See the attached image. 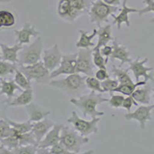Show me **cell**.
<instances>
[{
  "label": "cell",
  "mask_w": 154,
  "mask_h": 154,
  "mask_svg": "<svg viewBox=\"0 0 154 154\" xmlns=\"http://www.w3.org/2000/svg\"><path fill=\"white\" fill-rule=\"evenodd\" d=\"M97 35H98V42L93 49H100L102 46L107 45L109 41L112 40L113 38L112 36V31H111V25H106L103 26H99L97 29Z\"/></svg>",
  "instance_id": "24"
},
{
  "label": "cell",
  "mask_w": 154,
  "mask_h": 154,
  "mask_svg": "<svg viewBox=\"0 0 154 154\" xmlns=\"http://www.w3.org/2000/svg\"><path fill=\"white\" fill-rule=\"evenodd\" d=\"M80 38L78 42L75 43V47L78 49H88L94 47L95 44L93 42V39L97 35V29H94L91 34L88 33V32L83 29H79Z\"/></svg>",
  "instance_id": "23"
},
{
  "label": "cell",
  "mask_w": 154,
  "mask_h": 154,
  "mask_svg": "<svg viewBox=\"0 0 154 154\" xmlns=\"http://www.w3.org/2000/svg\"><path fill=\"white\" fill-rule=\"evenodd\" d=\"M101 119L100 117L92 118L91 120L82 119L75 111L71 112V116L67 119V122L72 126V128L83 137H89L92 134L98 133V124Z\"/></svg>",
  "instance_id": "6"
},
{
  "label": "cell",
  "mask_w": 154,
  "mask_h": 154,
  "mask_svg": "<svg viewBox=\"0 0 154 154\" xmlns=\"http://www.w3.org/2000/svg\"><path fill=\"white\" fill-rule=\"evenodd\" d=\"M14 33L16 35V43L20 45L29 44L31 37H38L40 34V32L37 31L35 26L30 23H25L22 29H14Z\"/></svg>",
  "instance_id": "14"
},
{
  "label": "cell",
  "mask_w": 154,
  "mask_h": 154,
  "mask_svg": "<svg viewBox=\"0 0 154 154\" xmlns=\"http://www.w3.org/2000/svg\"><path fill=\"white\" fill-rule=\"evenodd\" d=\"M112 53L111 54L110 60L112 62L118 60L120 61V65H123L125 63H130L132 61L130 57V51L127 47L121 43H119L117 38H113L112 39Z\"/></svg>",
  "instance_id": "15"
},
{
  "label": "cell",
  "mask_w": 154,
  "mask_h": 154,
  "mask_svg": "<svg viewBox=\"0 0 154 154\" xmlns=\"http://www.w3.org/2000/svg\"><path fill=\"white\" fill-rule=\"evenodd\" d=\"M118 10V6L109 5L102 0H96L91 2L90 8L88 11L89 21L99 27L103 23L108 22L109 16H111Z\"/></svg>",
  "instance_id": "4"
},
{
  "label": "cell",
  "mask_w": 154,
  "mask_h": 154,
  "mask_svg": "<svg viewBox=\"0 0 154 154\" xmlns=\"http://www.w3.org/2000/svg\"><path fill=\"white\" fill-rule=\"evenodd\" d=\"M15 130L5 119H0V140L14 134Z\"/></svg>",
  "instance_id": "37"
},
{
  "label": "cell",
  "mask_w": 154,
  "mask_h": 154,
  "mask_svg": "<svg viewBox=\"0 0 154 154\" xmlns=\"http://www.w3.org/2000/svg\"><path fill=\"white\" fill-rule=\"evenodd\" d=\"M1 89H0V96L1 95H5L7 96L8 100L6 101H3V103H9L12 97H14L15 92L16 90L23 91L22 89L16 84L14 80L5 81L1 79Z\"/></svg>",
  "instance_id": "25"
},
{
  "label": "cell",
  "mask_w": 154,
  "mask_h": 154,
  "mask_svg": "<svg viewBox=\"0 0 154 154\" xmlns=\"http://www.w3.org/2000/svg\"><path fill=\"white\" fill-rule=\"evenodd\" d=\"M100 53L103 56V57L105 56V60L106 63H108L109 59L110 57L111 54L112 53V46H108V45H105L104 46H102L100 49Z\"/></svg>",
  "instance_id": "44"
},
{
  "label": "cell",
  "mask_w": 154,
  "mask_h": 154,
  "mask_svg": "<svg viewBox=\"0 0 154 154\" xmlns=\"http://www.w3.org/2000/svg\"><path fill=\"white\" fill-rule=\"evenodd\" d=\"M0 142H1V144L2 146H4L6 148L12 150V152H13L15 149H17L18 147L19 146V138H18L17 133H16V132H15L14 134L2 139V140H0Z\"/></svg>",
  "instance_id": "30"
},
{
  "label": "cell",
  "mask_w": 154,
  "mask_h": 154,
  "mask_svg": "<svg viewBox=\"0 0 154 154\" xmlns=\"http://www.w3.org/2000/svg\"><path fill=\"white\" fill-rule=\"evenodd\" d=\"M23 48V45L16 43L14 46H9L5 43L0 42V49L2 53V59L5 61L16 64L19 62V53Z\"/></svg>",
  "instance_id": "19"
},
{
  "label": "cell",
  "mask_w": 154,
  "mask_h": 154,
  "mask_svg": "<svg viewBox=\"0 0 154 154\" xmlns=\"http://www.w3.org/2000/svg\"><path fill=\"white\" fill-rule=\"evenodd\" d=\"M15 72H16V74H15L14 81L19 87L23 89H27L32 88L31 82L27 79L26 76L19 69H16Z\"/></svg>",
  "instance_id": "33"
},
{
  "label": "cell",
  "mask_w": 154,
  "mask_h": 154,
  "mask_svg": "<svg viewBox=\"0 0 154 154\" xmlns=\"http://www.w3.org/2000/svg\"><path fill=\"white\" fill-rule=\"evenodd\" d=\"M143 2L146 5V7L141 9H139L138 15L140 17L147 12H153L154 13V0H143ZM152 23H154V19L151 20Z\"/></svg>",
  "instance_id": "41"
},
{
  "label": "cell",
  "mask_w": 154,
  "mask_h": 154,
  "mask_svg": "<svg viewBox=\"0 0 154 154\" xmlns=\"http://www.w3.org/2000/svg\"><path fill=\"white\" fill-rule=\"evenodd\" d=\"M93 61L95 66L99 69H106L105 58L100 53V49H93Z\"/></svg>",
  "instance_id": "36"
},
{
  "label": "cell",
  "mask_w": 154,
  "mask_h": 154,
  "mask_svg": "<svg viewBox=\"0 0 154 154\" xmlns=\"http://www.w3.org/2000/svg\"><path fill=\"white\" fill-rule=\"evenodd\" d=\"M153 109L154 105H141L133 112H128L125 114L124 118L127 121H137L140 124V128L144 130L147 122L152 119L151 112Z\"/></svg>",
  "instance_id": "10"
},
{
  "label": "cell",
  "mask_w": 154,
  "mask_h": 154,
  "mask_svg": "<svg viewBox=\"0 0 154 154\" xmlns=\"http://www.w3.org/2000/svg\"><path fill=\"white\" fill-rule=\"evenodd\" d=\"M111 71L113 73V75L116 77L119 84L133 82L130 74H129V69L119 68V67L116 66L115 65H112Z\"/></svg>",
  "instance_id": "27"
},
{
  "label": "cell",
  "mask_w": 154,
  "mask_h": 154,
  "mask_svg": "<svg viewBox=\"0 0 154 154\" xmlns=\"http://www.w3.org/2000/svg\"><path fill=\"white\" fill-rule=\"evenodd\" d=\"M86 77L81 75L80 73L75 72L63 79H51L49 83L51 86L60 89L68 96H79L87 89L85 83Z\"/></svg>",
  "instance_id": "2"
},
{
  "label": "cell",
  "mask_w": 154,
  "mask_h": 154,
  "mask_svg": "<svg viewBox=\"0 0 154 154\" xmlns=\"http://www.w3.org/2000/svg\"><path fill=\"white\" fill-rule=\"evenodd\" d=\"M102 1L112 6H119L121 4V0H102Z\"/></svg>",
  "instance_id": "46"
},
{
  "label": "cell",
  "mask_w": 154,
  "mask_h": 154,
  "mask_svg": "<svg viewBox=\"0 0 154 154\" xmlns=\"http://www.w3.org/2000/svg\"><path fill=\"white\" fill-rule=\"evenodd\" d=\"M95 77L100 81H103L109 77L106 69H99L95 73Z\"/></svg>",
  "instance_id": "45"
},
{
  "label": "cell",
  "mask_w": 154,
  "mask_h": 154,
  "mask_svg": "<svg viewBox=\"0 0 154 154\" xmlns=\"http://www.w3.org/2000/svg\"><path fill=\"white\" fill-rule=\"evenodd\" d=\"M1 56H2V53H1V50H0V58H1Z\"/></svg>",
  "instance_id": "50"
},
{
  "label": "cell",
  "mask_w": 154,
  "mask_h": 154,
  "mask_svg": "<svg viewBox=\"0 0 154 154\" xmlns=\"http://www.w3.org/2000/svg\"><path fill=\"white\" fill-rule=\"evenodd\" d=\"M49 153L50 154H72L61 143H58L49 148Z\"/></svg>",
  "instance_id": "42"
},
{
  "label": "cell",
  "mask_w": 154,
  "mask_h": 154,
  "mask_svg": "<svg viewBox=\"0 0 154 154\" xmlns=\"http://www.w3.org/2000/svg\"><path fill=\"white\" fill-rule=\"evenodd\" d=\"M17 136L18 138H19V146L26 145H33L38 146V143H37L36 140H35V137H34L31 131L25 133H21V134L17 133Z\"/></svg>",
  "instance_id": "34"
},
{
  "label": "cell",
  "mask_w": 154,
  "mask_h": 154,
  "mask_svg": "<svg viewBox=\"0 0 154 154\" xmlns=\"http://www.w3.org/2000/svg\"><path fill=\"white\" fill-rule=\"evenodd\" d=\"M126 3H127V0H123L122 2V9H120L119 14L117 16H114V14L111 16L113 18V23L116 24L118 29L121 28V25L123 23H125L127 27H130V19H129V14L133 13V12H138L139 11V9H136V8L129 7Z\"/></svg>",
  "instance_id": "20"
},
{
  "label": "cell",
  "mask_w": 154,
  "mask_h": 154,
  "mask_svg": "<svg viewBox=\"0 0 154 154\" xmlns=\"http://www.w3.org/2000/svg\"><path fill=\"white\" fill-rule=\"evenodd\" d=\"M55 123L51 119L45 118L40 121L33 123L31 132L35 137L37 143H39L41 140L44 138L46 133L51 130V128L54 126Z\"/></svg>",
  "instance_id": "18"
},
{
  "label": "cell",
  "mask_w": 154,
  "mask_h": 154,
  "mask_svg": "<svg viewBox=\"0 0 154 154\" xmlns=\"http://www.w3.org/2000/svg\"><path fill=\"white\" fill-rule=\"evenodd\" d=\"M38 146L33 145L20 146L13 151V153L16 154H36Z\"/></svg>",
  "instance_id": "40"
},
{
  "label": "cell",
  "mask_w": 154,
  "mask_h": 154,
  "mask_svg": "<svg viewBox=\"0 0 154 154\" xmlns=\"http://www.w3.org/2000/svg\"><path fill=\"white\" fill-rule=\"evenodd\" d=\"M119 83L117 79H110L109 77L101 82V86L104 93H112L114 89L119 86Z\"/></svg>",
  "instance_id": "38"
},
{
  "label": "cell",
  "mask_w": 154,
  "mask_h": 154,
  "mask_svg": "<svg viewBox=\"0 0 154 154\" xmlns=\"http://www.w3.org/2000/svg\"><path fill=\"white\" fill-rule=\"evenodd\" d=\"M147 62H148V58H144L143 60H140V57L138 56L136 60H132L130 63V67L128 69L133 72L136 82L140 81V77H143L146 82L149 80H154L153 75L152 73L153 68L146 66V63Z\"/></svg>",
  "instance_id": "9"
},
{
  "label": "cell",
  "mask_w": 154,
  "mask_h": 154,
  "mask_svg": "<svg viewBox=\"0 0 154 154\" xmlns=\"http://www.w3.org/2000/svg\"><path fill=\"white\" fill-rule=\"evenodd\" d=\"M64 125L62 123H55L51 130L46 133L44 138L38 143V148L49 149L55 144L60 142V133Z\"/></svg>",
  "instance_id": "16"
},
{
  "label": "cell",
  "mask_w": 154,
  "mask_h": 154,
  "mask_svg": "<svg viewBox=\"0 0 154 154\" xmlns=\"http://www.w3.org/2000/svg\"><path fill=\"white\" fill-rule=\"evenodd\" d=\"M25 108L28 114L29 120L32 123H35L45 118H47V116H49L50 114V111L34 102H32L26 106Z\"/></svg>",
  "instance_id": "17"
},
{
  "label": "cell",
  "mask_w": 154,
  "mask_h": 154,
  "mask_svg": "<svg viewBox=\"0 0 154 154\" xmlns=\"http://www.w3.org/2000/svg\"><path fill=\"white\" fill-rule=\"evenodd\" d=\"M56 14L64 21L74 23L78 18L85 13L72 9L69 0H59L56 6Z\"/></svg>",
  "instance_id": "13"
},
{
  "label": "cell",
  "mask_w": 154,
  "mask_h": 154,
  "mask_svg": "<svg viewBox=\"0 0 154 154\" xmlns=\"http://www.w3.org/2000/svg\"><path fill=\"white\" fill-rule=\"evenodd\" d=\"M95 67L93 61V49L90 48L79 49L77 53L75 72L91 76L94 75Z\"/></svg>",
  "instance_id": "8"
},
{
  "label": "cell",
  "mask_w": 154,
  "mask_h": 154,
  "mask_svg": "<svg viewBox=\"0 0 154 154\" xmlns=\"http://www.w3.org/2000/svg\"><path fill=\"white\" fill-rule=\"evenodd\" d=\"M16 69H17V67L14 63L5 61L3 60H0V78L6 76L9 74L14 73L16 72Z\"/></svg>",
  "instance_id": "35"
},
{
  "label": "cell",
  "mask_w": 154,
  "mask_h": 154,
  "mask_svg": "<svg viewBox=\"0 0 154 154\" xmlns=\"http://www.w3.org/2000/svg\"><path fill=\"white\" fill-rule=\"evenodd\" d=\"M110 99H109L108 104L109 106L112 108L114 109H119L122 107L123 100H124V96L122 95H114L113 93H110Z\"/></svg>",
  "instance_id": "39"
},
{
  "label": "cell",
  "mask_w": 154,
  "mask_h": 154,
  "mask_svg": "<svg viewBox=\"0 0 154 154\" xmlns=\"http://www.w3.org/2000/svg\"><path fill=\"white\" fill-rule=\"evenodd\" d=\"M0 153H2V154H12V153H13V152H12V150H10V149H8V148H6L5 146L1 145V146H0Z\"/></svg>",
  "instance_id": "47"
},
{
  "label": "cell",
  "mask_w": 154,
  "mask_h": 154,
  "mask_svg": "<svg viewBox=\"0 0 154 154\" xmlns=\"http://www.w3.org/2000/svg\"><path fill=\"white\" fill-rule=\"evenodd\" d=\"M135 106H138V103H137L136 100L133 98L132 96H127V97L124 98L122 104V108L127 110V112H130L132 107Z\"/></svg>",
  "instance_id": "43"
},
{
  "label": "cell",
  "mask_w": 154,
  "mask_h": 154,
  "mask_svg": "<svg viewBox=\"0 0 154 154\" xmlns=\"http://www.w3.org/2000/svg\"><path fill=\"white\" fill-rule=\"evenodd\" d=\"M2 28V23H0V29H1Z\"/></svg>",
  "instance_id": "49"
},
{
  "label": "cell",
  "mask_w": 154,
  "mask_h": 154,
  "mask_svg": "<svg viewBox=\"0 0 154 154\" xmlns=\"http://www.w3.org/2000/svg\"><path fill=\"white\" fill-rule=\"evenodd\" d=\"M76 59L77 53L63 55L59 67L50 72V79H53L60 75H70L75 73Z\"/></svg>",
  "instance_id": "11"
},
{
  "label": "cell",
  "mask_w": 154,
  "mask_h": 154,
  "mask_svg": "<svg viewBox=\"0 0 154 154\" xmlns=\"http://www.w3.org/2000/svg\"><path fill=\"white\" fill-rule=\"evenodd\" d=\"M85 83H86V88L89 89H91L92 91H95L96 93H103L104 91L101 86V81L97 79L95 76H86L85 79Z\"/></svg>",
  "instance_id": "32"
},
{
  "label": "cell",
  "mask_w": 154,
  "mask_h": 154,
  "mask_svg": "<svg viewBox=\"0 0 154 154\" xmlns=\"http://www.w3.org/2000/svg\"><path fill=\"white\" fill-rule=\"evenodd\" d=\"M0 23L2 27H12L16 24V17L9 11L0 10Z\"/></svg>",
  "instance_id": "29"
},
{
  "label": "cell",
  "mask_w": 154,
  "mask_h": 154,
  "mask_svg": "<svg viewBox=\"0 0 154 154\" xmlns=\"http://www.w3.org/2000/svg\"><path fill=\"white\" fill-rule=\"evenodd\" d=\"M60 143L72 153H79L81 148L89 143V140L79 134L73 128L63 126L60 133Z\"/></svg>",
  "instance_id": "3"
},
{
  "label": "cell",
  "mask_w": 154,
  "mask_h": 154,
  "mask_svg": "<svg viewBox=\"0 0 154 154\" xmlns=\"http://www.w3.org/2000/svg\"><path fill=\"white\" fill-rule=\"evenodd\" d=\"M70 5L73 9L83 13H88L90 5L91 0H69Z\"/></svg>",
  "instance_id": "31"
},
{
  "label": "cell",
  "mask_w": 154,
  "mask_h": 154,
  "mask_svg": "<svg viewBox=\"0 0 154 154\" xmlns=\"http://www.w3.org/2000/svg\"><path fill=\"white\" fill-rule=\"evenodd\" d=\"M5 119L7 120L9 125L12 126V129L15 130V132L19 133V134L31 131L32 126H33V123L30 122L29 120H27L26 122H23V123H19V122H16V121H13L10 119H8V118H6Z\"/></svg>",
  "instance_id": "28"
},
{
  "label": "cell",
  "mask_w": 154,
  "mask_h": 154,
  "mask_svg": "<svg viewBox=\"0 0 154 154\" xmlns=\"http://www.w3.org/2000/svg\"><path fill=\"white\" fill-rule=\"evenodd\" d=\"M43 42L40 36L36 37L32 43L26 46L19 53V65H32L40 61L42 57Z\"/></svg>",
  "instance_id": "5"
},
{
  "label": "cell",
  "mask_w": 154,
  "mask_h": 154,
  "mask_svg": "<svg viewBox=\"0 0 154 154\" xmlns=\"http://www.w3.org/2000/svg\"><path fill=\"white\" fill-rule=\"evenodd\" d=\"M34 100V92L32 88L24 89L23 93L17 96L14 100H10L8 103L9 106H26L33 101Z\"/></svg>",
  "instance_id": "22"
},
{
  "label": "cell",
  "mask_w": 154,
  "mask_h": 154,
  "mask_svg": "<svg viewBox=\"0 0 154 154\" xmlns=\"http://www.w3.org/2000/svg\"><path fill=\"white\" fill-rule=\"evenodd\" d=\"M152 91H153V99H154V89H152Z\"/></svg>",
  "instance_id": "51"
},
{
  "label": "cell",
  "mask_w": 154,
  "mask_h": 154,
  "mask_svg": "<svg viewBox=\"0 0 154 154\" xmlns=\"http://www.w3.org/2000/svg\"><path fill=\"white\" fill-rule=\"evenodd\" d=\"M12 0H0V4H6L10 2Z\"/></svg>",
  "instance_id": "48"
},
{
  "label": "cell",
  "mask_w": 154,
  "mask_h": 154,
  "mask_svg": "<svg viewBox=\"0 0 154 154\" xmlns=\"http://www.w3.org/2000/svg\"><path fill=\"white\" fill-rule=\"evenodd\" d=\"M143 86V87H137L132 93L131 96L137 103L141 105H149L151 100V92L152 89L148 83Z\"/></svg>",
  "instance_id": "21"
},
{
  "label": "cell",
  "mask_w": 154,
  "mask_h": 154,
  "mask_svg": "<svg viewBox=\"0 0 154 154\" xmlns=\"http://www.w3.org/2000/svg\"><path fill=\"white\" fill-rule=\"evenodd\" d=\"M146 80L139 81L136 82H130V83H125V84H119V86L113 90V93H119L125 96H131L134 90L139 86H143L146 84Z\"/></svg>",
  "instance_id": "26"
},
{
  "label": "cell",
  "mask_w": 154,
  "mask_h": 154,
  "mask_svg": "<svg viewBox=\"0 0 154 154\" xmlns=\"http://www.w3.org/2000/svg\"><path fill=\"white\" fill-rule=\"evenodd\" d=\"M19 66V69L26 76L30 82L33 80L38 84H46L51 80L50 72L45 67L42 61L32 65Z\"/></svg>",
  "instance_id": "7"
},
{
  "label": "cell",
  "mask_w": 154,
  "mask_h": 154,
  "mask_svg": "<svg viewBox=\"0 0 154 154\" xmlns=\"http://www.w3.org/2000/svg\"><path fill=\"white\" fill-rule=\"evenodd\" d=\"M62 57L63 54L60 51V47L58 44H55L51 48L43 51L42 63L45 67L51 72L59 67L61 63Z\"/></svg>",
  "instance_id": "12"
},
{
  "label": "cell",
  "mask_w": 154,
  "mask_h": 154,
  "mask_svg": "<svg viewBox=\"0 0 154 154\" xmlns=\"http://www.w3.org/2000/svg\"><path fill=\"white\" fill-rule=\"evenodd\" d=\"M109 99L103 96L100 93L91 91L88 94L81 95L78 98H71L69 102L75 106L79 109L82 112L84 117L89 116L91 118L100 117L105 114L104 112H101L97 109V106L106 102H108Z\"/></svg>",
  "instance_id": "1"
}]
</instances>
